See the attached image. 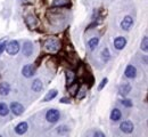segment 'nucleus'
Returning <instances> with one entry per match:
<instances>
[{
	"label": "nucleus",
	"instance_id": "5",
	"mask_svg": "<svg viewBox=\"0 0 148 137\" xmlns=\"http://www.w3.org/2000/svg\"><path fill=\"white\" fill-rule=\"evenodd\" d=\"M10 110H12V112L15 114V116H21V114H23L24 113V106L18 103V102H13L12 104H10Z\"/></svg>",
	"mask_w": 148,
	"mask_h": 137
},
{
	"label": "nucleus",
	"instance_id": "3",
	"mask_svg": "<svg viewBox=\"0 0 148 137\" xmlns=\"http://www.w3.org/2000/svg\"><path fill=\"white\" fill-rule=\"evenodd\" d=\"M59 118H60V113H59V111L56 110V109H50V110H48L47 113H46V119H47V121L50 122V123L57 122V121L59 120Z\"/></svg>",
	"mask_w": 148,
	"mask_h": 137
},
{
	"label": "nucleus",
	"instance_id": "2",
	"mask_svg": "<svg viewBox=\"0 0 148 137\" xmlns=\"http://www.w3.org/2000/svg\"><path fill=\"white\" fill-rule=\"evenodd\" d=\"M5 49L7 50V53H8L9 55H12V56L16 55V54L19 52L18 41H16V40H12V41H9V42L6 45V48H5Z\"/></svg>",
	"mask_w": 148,
	"mask_h": 137
},
{
	"label": "nucleus",
	"instance_id": "1",
	"mask_svg": "<svg viewBox=\"0 0 148 137\" xmlns=\"http://www.w3.org/2000/svg\"><path fill=\"white\" fill-rule=\"evenodd\" d=\"M60 47H62L60 41L57 39V38H55V37L48 38V39L43 42V49L47 53H51V54L57 53V52H59Z\"/></svg>",
	"mask_w": 148,
	"mask_h": 137
},
{
	"label": "nucleus",
	"instance_id": "13",
	"mask_svg": "<svg viewBox=\"0 0 148 137\" xmlns=\"http://www.w3.org/2000/svg\"><path fill=\"white\" fill-rule=\"evenodd\" d=\"M130 92H131V86H130L129 83H123V85H121L120 88H119V93H120V95L123 96V97H125Z\"/></svg>",
	"mask_w": 148,
	"mask_h": 137
},
{
	"label": "nucleus",
	"instance_id": "14",
	"mask_svg": "<svg viewBox=\"0 0 148 137\" xmlns=\"http://www.w3.org/2000/svg\"><path fill=\"white\" fill-rule=\"evenodd\" d=\"M53 7H69L71 6V0H53Z\"/></svg>",
	"mask_w": 148,
	"mask_h": 137
},
{
	"label": "nucleus",
	"instance_id": "22",
	"mask_svg": "<svg viewBox=\"0 0 148 137\" xmlns=\"http://www.w3.org/2000/svg\"><path fill=\"white\" fill-rule=\"evenodd\" d=\"M98 43H99V39L98 38H91V39L88 41V47H89L90 50H95L97 48Z\"/></svg>",
	"mask_w": 148,
	"mask_h": 137
},
{
	"label": "nucleus",
	"instance_id": "10",
	"mask_svg": "<svg viewBox=\"0 0 148 137\" xmlns=\"http://www.w3.org/2000/svg\"><path fill=\"white\" fill-rule=\"evenodd\" d=\"M127 46V39L124 37H117L114 40V47L119 50L124 49V47Z\"/></svg>",
	"mask_w": 148,
	"mask_h": 137
},
{
	"label": "nucleus",
	"instance_id": "12",
	"mask_svg": "<svg viewBox=\"0 0 148 137\" xmlns=\"http://www.w3.org/2000/svg\"><path fill=\"white\" fill-rule=\"evenodd\" d=\"M27 128H29L27 122H19L18 125L15 127V131L18 135H23V134H25L27 131Z\"/></svg>",
	"mask_w": 148,
	"mask_h": 137
},
{
	"label": "nucleus",
	"instance_id": "18",
	"mask_svg": "<svg viewBox=\"0 0 148 137\" xmlns=\"http://www.w3.org/2000/svg\"><path fill=\"white\" fill-rule=\"evenodd\" d=\"M57 94H58V92H57L56 89H51V90H49V92L47 93V95L43 97L42 102H49V101L54 99V98L57 96Z\"/></svg>",
	"mask_w": 148,
	"mask_h": 137
},
{
	"label": "nucleus",
	"instance_id": "6",
	"mask_svg": "<svg viewBox=\"0 0 148 137\" xmlns=\"http://www.w3.org/2000/svg\"><path fill=\"white\" fill-rule=\"evenodd\" d=\"M133 123L129 121V120H125V121H123V122H121V125H120V129L124 133V134H131L132 131H133Z\"/></svg>",
	"mask_w": 148,
	"mask_h": 137
},
{
	"label": "nucleus",
	"instance_id": "24",
	"mask_svg": "<svg viewBox=\"0 0 148 137\" xmlns=\"http://www.w3.org/2000/svg\"><path fill=\"white\" fill-rule=\"evenodd\" d=\"M69 130H70V128L67 126H58L57 127V133L60 134V135H64V134L69 133Z\"/></svg>",
	"mask_w": 148,
	"mask_h": 137
},
{
	"label": "nucleus",
	"instance_id": "30",
	"mask_svg": "<svg viewBox=\"0 0 148 137\" xmlns=\"http://www.w3.org/2000/svg\"><path fill=\"white\" fill-rule=\"evenodd\" d=\"M60 103H63V104H70L71 103V99L70 98H66V97H63L60 98V101H59Z\"/></svg>",
	"mask_w": 148,
	"mask_h": 137
},
{
	"label": "nucleus",
	"instance_id": "15",
	"mask_svg": "<svg viewBox=\"0 0 148 137\" xmlns=\"http://www.w3.org/2000/svg\"><path fill=\"white\" fill-rule=\"evenodd\" d=\"M65 78H66V86L69 87L70 85H72L75 81V73L72 70H67L65 73Z\"/></svg>",
	"mask_w": 148,
	"mask_h": 137
},
{
	"label": "nucleus",
	"instance_id": "7",
	"mask_svg": "<svg viewBox=\"0 0 148 137\" xmlns=\"http://www.w3.org/2000/svg\"><path fill=\"white\" fill-rule=\"evenodd\" d=\"M25 23H26V25L32 30V29H36L38 26V19L37 16H34L33 14H30V15H27L26 17H25Z\"/></svg>",
	"mask_w": 148,
	"mask_h": 137
},
{
	"label": "nucleus",
	"instance_id": "25",
	"mask_svg": "<svg viewBox=\"0 0 148 137\" xmlns=\"http://www.w3.org/2000/svg\"><path fill=\"white\" fill-rule=\"evenodd\" d=\"M140 48H141V50L143 52H147L148 50V38L145 36L144 37V39L141 41V46H140Z\"/></svg>",
	"mask_w": 148,
	"mask_h": 137
},
{
	"label": "nucleus",
	"instance_id": "17",
	"mask_svg": "<svg viewBox=\"0 0 148 137\" xmlns=\"http://www.w3.org/2000/svg\"><path fill=\"white\" fill-rule=\"evenodd\" d=\"M87 90H88L87 86H81V87H79V88H77V92H76V94H75L76 98H79V99L84 98L86 95H87Z\"/></svg>",
	"mask_w": 148,
	"mask_h": 137
},
{
	"label": "nucleus",
	"instance_id": "16",
	"mask_svg": "<svg viewBox=\"0 0 148 137\" xmlns=\"http://www.w3.org/2000/svg\"><path fill=\"white\" fill-rule=\"evenodd\" d=\"M10 92V86L8 82H1L0 83V95L2 96H6L8 95Z\"/></svg>",
	"mask_w": 148,
	"mask_h": 137
},
{
	"label": "nucleus",
	"instance_id": "8",
	"mask_svg": "<svg viewBox=\"0 0 148 137\" xmlns=\"http://www.w3.org/2000/svg\"><path fill=\"white\" fill-rule=\"evenodd\" d=\"M33 54V43L31 41H25L23 45V55L30 57Z\"/></svg>",
	"mask_w": 148,
	"mask_h": 137
},
{
	"label": "nucleus",
	"instance_id": "11",
	"mask_svg": "<svg viewBox=\"0 0 148 137\" xmlns=\"http://www.w3.org/2000/svg\"><path fill=\"white\" fill-rule=\"evenodd\" d=\"M124 74H125L127 78L129 79L136 78V76H137V69L133 65H128L127 69H125V71H124Z\"/></svg>",
	"mask_w": 148,
	"mask_h": 137
},
{
	"label": "nucleus",
	"instance_id": "29",
	"mask_svg": "<svg viewBox=\"0 0 148 137\" xmlns=\"http://www.w3.org/2000/svg\"><path fill=\"white\" fill-rule=\"evenodd\" d=\"M107 82H108V79L107 78H104L101 81H100V83H99V86H98V90H103V88L107 85Z\"/></svg>",
	"mask_w": 148,
	"mask_h": 137
},
{
	"label": "nucleus",
	"instance_id": "9",
	"mask_svg": "<svg viewBox=\"0 0 148 137\" xmlns=\"http://www.w3.org/2000/svg\"><path fill=\"white\" fill-rule=\"evenodd\" d=\"M132 25H133V19L131 16H125L121 22V29L125 31H129Z\"/></svg>",
	"mask_w": 148,
	"mask_h": 137
},
{
	"label": "nucleus",
	"instance_id": "26",
	"mask_svg": "<svg viewBox=\"0 0 148 137\" xmlns=\"http://www.w3.org/2000/svg\"><path fill=\"white\" fill-rule=\"evenodd\" d=\"M77 88H79V86L73 82L72 85H70V86H69V92H70L72 95H75V94H76V92H77Z\"/></svg>",
	"mask_w": 148,
	"mask_h": 137
},
{
	"label": "nucleus",
	"instance_id": "27",
	"mask_svg": "<svg viewBox=\"0 0 148 137\" xmlns=\"http://www.w3.org/2000/svg\"><path fill=\"white\" fill-rule=\"evenodd\" d=\"M122 105L125 106V107H132L133 103H132V101L129 99V98H123L122 99Z\"/></svg>",
	"mask_w": 148,
	"mask_h": 137
},
{
	"label": "nucleus",
	"instance_id": "19",
	"mask_svg": "<svg viewBox=\"0 0 148 137\" xmlns=\"http://www.w3.org/2000/svg\"><path fill=\"white\" fill-rule=\"evenodd\" d=\"M122 117V113L119 109H113L111 112V120L112 121H119Z\"/></svg>",
	"mask_w": 148,
	"mask_h": 137
},
{
	"label": "nucleus",
	"instance_id": "31",
	"mask_svg": "<svg viewBox=\"0 0 148 137\" xmlns=\"http://www.w3.org/2000/svg\"><path fill=\"white\" fill-rule=\"evenodd\" d=\"M93 135H95L96 137H97V136H99V137H105V135H104L103 133H100V131H96V133H95Z\"/></svg>",
	"mask_w": 148,
	"mask_h": 137
},
{
	"label": "nucleus",
	"instance_id": "20",
	"mask_svg": "<svg viewBox=\"0 0 148 137\" xmlns=\"http://www.w3.org/2000/svg\"><path fill=\"white\" fill-rule=\"evenodd\" d=\"M42 88H43V85H42L41 80L36 79V80L33 81V83H32V89H33V92L39 93V92H41V90H42Z\"/></svg>",
	"mask_w": 148,
	"mask_h": 137
},
{
	"label": "nucleus",
	"instance_id": "4",
	"mask_svg": "<svg viewBox=\"0 0 148 137\" xmlns=\"http://www.w3.org/2000/svg\"><path fill=\"white\" fill-rule=\"evenodd\" d=\"M22 74L25 78H31L36 74V66H33L32 64H26L23 66L22 69Z\"/></svg>",
	"mask_w": 148,
	"mask_h": 137
},
{
	"label": "nucleus",
	"instance_id": "21",
	"mask_svg": "<svg viewBox=\"0 0 148 137\" xmlns=\"http://www.w3.org/2000/svg\"><path fill=\"white\" fill-rule=\"evenodd\" d=\"M9 113V107L6 103H0V116L1 117H6Z\"/></svg>",
	"mask_w": 148,
	"mask_h": 137
},
{
	"label": "nucleus",
	"instance_id": "23",
	"mask_svg": "<svg viewBox=\"0 0 148 137\" xmlns=\"http://www.w3.org/2000/svg\"><path fill=\"white\" fill-rule=\"evenodd\" d=\"M101 59L104 62H108L111 59V53H110V49L108 48H104L103 49V53H101Z\"/></svg>",
	"mask_w": 148,
	"mask_h": 137
},
{
	"label": "nucleus",
	"instance_id": "28",
	"mask_svg": "<svg viewBox=\"0 0 148 137\" xmlns=\"http://www.w3.org/2000/svg\"><path fill=\"white\" fill-rule=\"evenodd\" d=\"M6 45H7V38H3V39L0 40V55L3 53V50L6 48Z\"/></svg>",
	"mask_w": 148,
	"mask_h": 137
}]
</instances>
